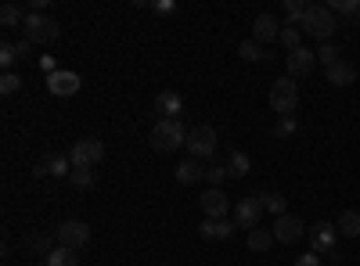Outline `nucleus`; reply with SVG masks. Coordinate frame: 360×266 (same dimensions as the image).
Instances as JSON below:
<instances>
[{
  "instance_id": "nucleus-9",
  "label": "nucleus",
  "mask_w": 360,
  "mask_h": 266,
  "mask_svg": "<svg viewBox=\"0 0 360 266\" xmlns=\"http://www.w3.org/2000/svg\"><path fill=\"white\" fill-rule=\"evenodd\" d=\"M335 241H339V227H335V223L321 220V223L310 227V252H317V255H332V252H335Z\"/></svg>"
},
{
  "instance_id": "nucleus-10",
  "label": "nucleus",
  "mask_w": 360,
  "mask_h": 266,
  "mask_svg": "<svg viewBox=\"0 0 360 266\" xmlns=\"http://www.w3.org/2000/svg\"><path fill=\"white\" fill-rule=\"evenodd\" d=\"M79 86H83V79H79V72H72V69H54V72L47 76V91H51L54 98H72V94H79Z\"/></svg>"
},
{
  "instance_id": "nucleus-16",
  "label": "nucleus",
  "mask_w": 360,
  "mask_h": 266,
  "mask_svg": "<svg viewBox=\"0 0 360 266\" xmlns=\"http://www.w3.org/2000/svg\"><path fill=\"white\" fill-rule=\"evenodd\" d=\"M155 112H159V119H180V112H184V98H180L176 91H162L155 98Z\"/></svg>"
},
{
  "instance_id": "nucleus-32",
  "label": "nucleus",
  "mask_w": 360,
  "mask_h": 266,
  "mask_svg": "<svg viewBox=\"0 0 360 266\" xmlns=\"http://www.w3.org/2000/svg\"><path fill=\"white\" fill-rule=\"evenodd\" d=\"M69 180H72V184H76L79 191H90V187L98 184V176L90 173V169H72V176H69Z\"/></svg>"
},
{
  "instance_id": "nucleus-2",
  "label": "nucleus",
  "mask_w": 360,
  "mask_h": 266,
  "mask_svg": "<svg viewBox=\"0 0 360 266\" xmlns=\"http://www.w3.org/2000/svg\"><path fill=\"white\" fill-rule=\"evenodd\" d=\"M184 144H188V130H184L180 119H159L152 126V147L159 155H169V152H176V147H184Z\"/></svg>"
},
{
  "instance_id": "nucleus-3",
  "label": "nucleus",
  "mask_w": 360,
  "mask_h": 266,
  "mask_svg": "<svg viewBox=\"0 0 360 266\" xmlns=\"http://www.w3.org/2000/svg\"><path fill=\"white\" fill-rule=\"evenodd\" d=\"M22 29H25V40L29 44H54L58 40V22L54 18H47L44 11H29L25 15V22H22Z\"/></svg>"
},
{
  "instance_id": "nucleus-34",
  "label": "nucleus",
  "mask_w": 360,
  "mask_h": 266,
  "mask_svg": "<svg viewBox=\"0 0 360 266\" xmlns=\"http://www.w3.org/2000/svg\"><path fill=\"white\" fill-rule=\"evenodd\" d=\"M231 176V169L227 166H209V173H205V180L213 184V187H224V180Z\"/></svg>"
},
{
  "instance_id": "nucleus-30",
  "label": "nucleus",
  "mask_w": 360,
  "mask_h": 266,
  "mask_svg": "<svg viewBox=\"0 0 360 266\" xmlns=\"http://www.w3.org/2000/svg\"><path fill=\"white\" fill-rule=\"evenodd\" d=\"M0 65H4V72H11V69L18 65V47H15L11 40L0 44Z\"/></svg>"
},
{
  "instance_id": "nucleus-12",
  "label": "nucleus",
  "mask_w": 360,
  "mask_h": 266,
  "mask_svg": "<svg viewBox=\"0 0 360 266\" xmlns=\"http://www.w3.org/2000/svg\"><path fill=\"white\" fill-rule=\"evenodd\" d=\"M33 176H72V162H69V155L47 152V155H40Z\"/></svg>"
},
{
  "instance_id": "nucleus-1",
  "label": "nucleus",
  "mask_w": 360,
  "mask_h": 266,
  "mask_svg": "<svg viewBox=\"0 0 360 266\" xmlns=\"http://www.w3.org/2000/svg\"><path fill=\"white\" fill-rule=\"evenodd\" d=\"M299 29H303L307 36L321 40V44H332L335 29H339V18L332 15V8H328V4H310V11H307L303 22H299Z\"/></svg>"
},
{
  "instance_id": "nucleus-22",
  "label": "nucleus",
  "mask_w": 360,
  "mask_h": 266,
  "mask_svg": "<svg viewBox=\"0 0 360 266\" xmlns=\"http://www.w3.org/2000/svg\"><path fill=\"white\" fill-rule=\"evenodd\" d=\"M44 266H79V252H72V248H62V245H58V248L44 259Z\"/></svg>"
},
{
  "instance_id": "nucleus-14",
  "label": "nucleus",
  "mask_w": 360,
  "mask_h": 266,
  "mask_svg": "<svg viewBox=\"0 0 360 266\" xmlns=\"http://www.w3.org/2000/svg\"><path fill=\"white\" fill-rule=\"evenodd\" d=\"M285 65H288V76H292V79L310 76V69L317 65V54H314L310 47H299V51H292V54L285 58Z\"/></svg>"
},
{
  "instance_id": "nucleus-26",
  "label": "nucleus",
  "mask_w": 360,
  "mask_h": 266,
  "mask_svg": "<svg viewBox=\"0 0 360 266\" xmlns=\"http://www.w3.org/2000/svg\"><path fill=\"white\" fill-rule=\"evenodd\" d=\"M259 201H263V209H266V213H274V220L285 216V198H281V194H274V191H259Z\"/></svg>"
},
{
  "instance_id": "nucleus-21",
  "label": "nucleus",
  "mask_w": 360,
  "mask_h": 266,
  "mask_svg": "<svg viewBox=\"0 0 360 266\" xmlns=\"http://www.w3.org/2000/svg\"><path fill=\"white\" fill-rule=\"evenodd\" d=\"M335 227H339L342 238H360V213L356 209H342L339 220H335Z\"/></svg>"
},
{
  "instance_id": "nucleus-13",
  "label": "nucleus",
  "mask_w": 360,
  "mask_h": 266,
  "mask_svg": "<svg viewBox=\"0 0 360 266\" xmlns=\"http://www.w3.org/2000/svg\"><path fill=\"white\" fill-rule=\"evenodd\" d=\"M202 213H205V220H227V194H224V187H209L205 194H202Z\"/></svg>"
},
{
  "instance_id": "nucleus-7",
  "label": "nucleus",
  "mask_w": 360,
  "mask_h": 266,
  "mask_svg": "<svg viewBox=\"0 0 360 266\" xmlns=\"http://www.w3.org/2000/svg\"><path fill=\"white\" fill-rule=\"evenodd\" d=\"M263 201H259V194H249V198H242L234 205V227L238 230H256L259 227V220H263Z\"/></svg>"
},
{
  "instance_id": "nucleus-6",
  "label": "nucleus",
  "mask_w": 360,
  "mask_h": 266,
  "mask_svg": "<svg viewBox=\"0 0 360 266\" xmlns=\"http://www.w3.org/2000/svg\"><path fill=\"white\" fill-rule=\"evenodd\" d=\"M101 159H105V144L98 137H83L79 144H72V152H69L72 169H94Z\"/></svg>"
},
{
  "instance_id": "nucleus-31",
  "label": "nucleus",
  "mask_w": 360,
  "mask_h": 266,
  "mask_svg": "<svg viewBox=\"0 0 360 266\" xmlns=\"http://www.w3.org/2000/svg\"><path fill=\"white\" fill-rule=\"evenodd\" d=\"M317 62H321L324 69H332L335 62H342V58H339V47H335V44H321V51H317Z\"/></svg>"
},
{
  "instance_id": "nucleus-18",
  "label": "nucleus",
  "mask_w": 360,
  "mask_h": 266,
  "mask_svg": "<svg viewBox=\"0 0 360 266\" xmlns=\"http://www.w3.org/2000/svg\"><path fill=\"white\" fill-rule=\"evenodd\" d=\"M205 166L198 162V159H184L176 166V184H198V180H205Z\"/></svg>"
},
{
  "instance_id": "nucleus-36",
  "label": "nucleus",
  "mask_w": 360,
  "mask_h": 266,
  "mask_svg": "<svg viewBox=\"0 0 360 266\" xmlns=\"http://www.w3.org/2000/svg\"><path fill=\"white\" fill-rule=\"evenodd\" d=\"M292 266H324V259H321L317 252H307V255H299Z\"/></svg>"
},
{
  "instance_id": "nucleus-24",
  "label": "nucleus",
  "mask_w": 360,
  "mask_h": 266,
  "mask_svg": "<svg viewBox=\"0 0 360 266\" xmlns=\"http://www.w3.org/2000/svg\"><path fill=\"white\" fill-rule=\"evenodd\" d=\"M307 11H310V4H303V0H285V25L299 29V22L307 18Z\"/></svg>"
},
{
  "instance_id": "nucleus-19",
  "label": "nucleus",
  "mask_w": 360,
  "mask_h": 266,
  "mask_svg": "<svg viewBox=\"0 0 360 266\" xmlns=\"http://www.w3.org/2000/svg\"><path fill=\"white\" fill-rule=\"evenodd\" d=\"M227 169H231V176H234V180H238V176H249L252 173V159L242 152V147H231V152H227V162H224Z\"/></svg>"
},
{
  "instance_id": "nucleus-8",
  "label": "nucleus",
  "mask_w": 360,
  "mask_h": 266,
  "mask_svg": "<svg viewBox=\"0 0 360 266\" xmlns=\"http://www.w3.org/2000/svg\"><path fill=\"white\" fill-rule=\"evenodd\" d=\"M54 238H58V245H62V248H72V252H79V248L90 241V227H86L83 220H65V223H58Z\"/></svg>"
},
{
  "instance_id": "nucleus-38",
  "label": "nucleus",
  "mask_w": 360,
  "mask_h": 266,
  "mask_svg": "<svg viewBox=\"0 0 360 266\" xmlns=\"http://www.w3.org/2000/svg\"><path fill=\"white\" fill-rule=\"evenodd\" d=\"M15 47H18V58H25V54H29V51H33V44H29V40H25V36H22V40H18V44H15Z\"/></svg>"
},
{
  "instance_id": "nucleus-27",
  "label": "nucleus",
  "mask_w": 360,
  "mask_h": 266,
  "mask_svg": "<svg viewBox=\"0 0 360 266\" xmlns=\"http://www.w3.org/2000/svg\"><path fill=\"white\" fill-rule=\"evenodd\" d=\"M281 47H285L288 54L303 47V29H295V25H285V29H281Z\"/></svg>"
},
{
  "instance_id": "nucleus-4",
  "label": "nucleus",
  "mask_w": 360,
  "mask_h": 266,
  "mask_svg": "<svg viewBox=\"0 0 360 266\" xmlns=\"http://www.w3.org/2000/svg\"><path fill=\"white\" fill-rule=\"evenodd\" d=\"M217 130L213 126H209V123H202V126H195V130H188V159H213L217 155Z\"/></svg>"
},
{
  "instance_id": "nucleus-39",
  "label": "nucleus",
  "mask_w": 360,
  "mask_h": 266,
  "mask_svg": "<svg viewBox=\"0 0 360 266\" xmlns=\"http://www.w3.org/2000/svg\"><path fill=\"white\" fill-rule=\"evenodd\" d=\"M155 11H159V15H169V11H173V4H169V0H159Z\"/></svg>"
},
{
  "instance_id": "nucleus-35",
  "label": "nucleus",
  "mask_w": 360,
  "mask_h": 266,
  "mask_svg": "<svg viewBox=\"0 0 360 266\" xmlns=\"http://www.w3.org/2000/svg\"><path fill=\"white\" fill-rule=\"evenodd\" d=\"M29 248H33L37 255H44V259H47V255L54 252V248H51V241L44 238V234H37V238H29Z\"/></svg>"
},
{
  "instance_id": "nucleus-20",
  "label": "nucleus",
  "mask_w": 360,
  "mask_h": 266,
  "mask_svg": "<svg viewBox=\"0 0 360 266\" xmlns=\"http://www.w3.org/2000/svg\"><path fill=\"white\" fill-rule=\"evenodd\" d=\"M324 76H328V83H332V86H353L356 69H353L349 62H335L332 69H324Z\"/></svg>"
},
{
  "instance_id": "nucleus-33",
  "label": "nucleus",
  "mask_w": 360,
  "mask_h": 266,
  "mask_svg": "<svg viewBox=\"0 0 360 266\" xmlns=\"http://www.w3.org/2000/svg\"><path fill=\"white\" fill-rule=\"evenodd\" d=\"M18 86H22V79H18L15 72H4V76H0V94H4V98L18 94Z\"/></svg>"
},
{
  "instance_id": "nucleus-25",
  "label": "nucleus",
  "mask_w": 360,
  "mask_h": 266,
  "mask_svg": "<svg viewBox=\"0 0 360 266\" xmlns=\"http://www.w3.org/2000/svg\"><path fill=\"white\" fill-rule=\"evenodd\" d=\"M270 245H274V230H263V227L249 230V248L252 252H266Z\"/></svg>"
},
{
  "instance_id": "nucleus-15",
  "label": "nucleus",
  "mask_w": 360,
  "mask_h": 266,
  "mask_svg": "<svg viewBox=\"0 0 360 266\" xmlns=\"http://www.w3.org/2000/svg\"><path fill=\"white\" fill-rule=\"evenodd\" d=\"M281 22L274 18V15H259L256 22H252V40L263 47V44H270V40H281Z\"/></svg>"
},
{
  "instance_id": "nucleus-28",
  "label": "nucleus",
  "mask_w": 360,
  "mask_h": 266,
  "mask_svg": "<svg viewBox=\"0 0 360 266\" xmlns=\"http://www.w3.org/2000/svg\"><path fill=\"white\" fill-rule=\"evenodd\" d=\"M25 15H29V11H22L18 4H4V8H0V22H4L8 29H11V25H22Z\"/></svg>"
},
{
  "instance_id": "nucleus-37",
  "label": "nucleus",
  "mask_w": 360,
  "mask_h": 266,
  "mask_svg": "<svg viewBox=\"0 0 360 266\" xmlns=\"http://www.w3.org/2000/svg\"><path fill=\"white\" fill-rule=\"evenodd\" d=\"M274 133H278V137H288V133H295V119H292V115H288V119H278Z\"/></svg>"
},
{
  "instance_id": "nucleus-11",
  "label": "nucleus",
  "mask_w": 360,
  "mask_h": 266,
  "mask_svg": "<svg viewBox=\"0 0 360 266\" xmlns=\"http://www.w3.org/2000/svg\"><path fill=\"white\" fill-rule=\"evenodd\" d=\"M274 241H281V245H292V241H299L307 234V223H303V216H295V213H285V216H278L274 220Z\"/></svg>"
},
{
  "instance_id": "nucleus-17",
  "label": "nucleus",
  "mask_w": 360,
  "mask_h": 266,
  "mask_svg": "<svg viewBox=\"0 0 360 266\" xmlns=\"http://www.w3.org/2000/svg\"><path fill=\"white\" fill-rule=\"evenodd\" d=\"M198 234L205 241H227L231 234H234V220H202Z\"/></svg>"
},
{
  "instance_id": "nucleus-29",
  "label": "nucleus",
  "mask_w": 360,
  "mask_h": 266,
  "mask_svg": "<svg viewBox=\"0 0 360 266\" xmlns=\"http://www.w3.org/2000/svg\"><path fill=\"white\" fill-rule=\"evenodd\" d=\"M238 54H242L245 62H263V58H266V51L256 40H242V44H238Z\"/></svg>"
},
{
  "instance_id": "nucleus-5",
  "label": "nucleus",
  "mask_w": 360,
  "mask_h": 266,
  "mask_svg": "<svg viewBox=\"0 0 360 266\" xmlns=\"http://www.w3.org/2000/svg\"><path fill=\"white\" fill-rule=\"evenodd\" d=\"M270 108H274L281 119H288V115L299 108V86H295L292 76H285V79H278L274 86H270Z\"/></svg>"
},
{
  "instance_id": "nucleus-23",
  "label": "nucleus",
  "mask_w": 360,
  "mask_h": 266,
  "mask_svg": "<svg viewBox=\"0 0 360 266\" xmlns=\"http://www.w3.org/2000/svg\"><path fill=\"white\" fill-rule=\"evenodd\" d=\"M328 8H332L335 18L342 15V18H349V22H360V0H332Z\"/></svg>"
}]
</instances>
